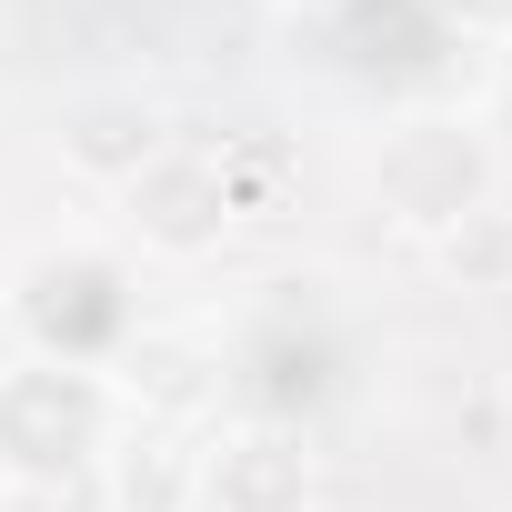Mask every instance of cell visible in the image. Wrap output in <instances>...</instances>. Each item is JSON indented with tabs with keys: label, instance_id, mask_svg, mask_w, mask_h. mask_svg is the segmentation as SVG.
Masks as SVG:
<instances>
[{
	"label": "cell",
	"instance_id": "6da1fadb",
	"mask_svg": "<svg viewBox=\"0 0 512 512\" xmlns=\"http://www.w3.org/2000/svg\"><path fill=\"white\" fill-rule=\"evenodd\" d=\"M362 181H372V211H382L392 231L452 241V231H472V221L492 211L502 151H492L482 121H462V111H402V121L372 141Z\"/></svg>",
	"mask_w": 512,
	"mask_h": 512
},
{
	"label": "cell",
	"instance_id": "7a4b0ae2",
	"mask_svg": "<svg viewBox=\"0 0 512 512\" xmlns=\"http://www.w3.org/2000/svg\"><path fill=\"white\" fill-rule=\"evenodd\" d=\"M111 442H121V392H111V372L51 362V352L0 362V482L101 472Z\"/></svg>",
	"mask_w": 512,
	"mask_h": 512
},
{
	"label": "cell",
	"instance_id": "3957f363",
	"mask_svg": "<svg viewBox=\"0 0 512 512\" xmlns=\"http://www.w3.org/2000/svg\"><path fill=\"white\" fill-rule=\"evenodd\" d=\"M21 322H31V352L101 372L131 342L121 262H111V251H41V262H21Z\"/></svg>",
	"mask_w": 512,
	"mask_h": 512
},
{
	"label": "cell",
	"instance_id": "277c9868",
	"mask_svg": "<svg viewBox=\"0 0 512 512\" xmlns=\"http://www.w3.org/2000/svg\"><path fill=\"white\" fill-rule=\"evenodd\" d=\"M191 512H322V462L292 422H221L191 452Z\"/></svg>",
	"mask_w": 512,
	"mask_h": 512
},
{
	"label": "cell",
	"instance_id": "5b68a950",
	"mask_svg": "<svg viewBox=\"0 0 512 512\" xmlns=\"http://www.w3.org/2000/svg\"><path fill=\"white\" fill-rule=\"evenodd\" d=\"M121 221H131V241L151 251V262H201V251H221L231 241V221H241V191H231V161H211V151H161V161H141L131 181H121Z\"/></svg>",
	"mask_w": 512,
	"mask_h": 512
},
{
	"label": "cell",
	"instance_id": "8992f818",
	"mask_svg": "<svg viewBox=\"0 0 512 512\" xmlns=\"http://www.w3.org/2000/svg\"><path fill=\"white\" fill-rule=\"evenodd\" d=\"M61 171H81V181H101V191H121L141 161H161L171 151V121H161V101H141V91H81L71 111H61Z\"/></svg>",
	"mask_w": 512,
	"mask_h": 512
},
{
	"label": "cell",
	"instance_id": "52a82bcc",
	"mask_svg": "<svg viewBox=\"0 0 512 512\" xmlns=\"http://www.w3.org/2000/svg\"><path fill=\"white\" fill-rule=\"evenodd\" d=\"M101 492H111V512H191V452L181 442H131V452H111Z\"/></svg>",
	"mask_w": 512,
	"mask_h": 512
},
{
	"label": "cell",
	"instance_id": "ba28073f",
	"mask_svg": "<svg viewBox=\"0 0 512 512\" xmlns=\"http://www.w3.org/2000/svg\"><path fill=\"white\" fill-rule=\"evenodd\" d=\"M0 512H111L101 472H61V482H0Z\"/></svg>",
	"mask_w": 512,
	"mask_h": 512
},
{
	"label": "cell",
	"instance_id": "9c48e42d",
	"mask_svg": "<svg viewBox=\"0 0 512 512\" xmlns=\"http://www.w3.org/2000/svg\"><path fill=\"white\" fill-rule=\"evenodd\" d=\"M462 21H492V31H512V0H462Z\"/></svg>",
	"mask_w": 512,
	"mask_h": 512
},
{
	"label": "cell",
	"instance_id": "30bf717a",
	"mask_svg": "<svg viewBox=\"0 0 512 512\" xmlns=\"http://www.w3.org/2000/svg\"><path fill=\"white\" fill-rule=\"evenodd\" d=\"M282 11H342V0H282Z\"/></svg>",
	"mask_w": 512,
	"mask_h": 512
}]
</instances>
